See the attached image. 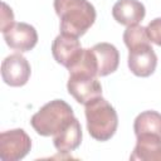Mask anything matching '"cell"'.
<instances>
[{
    "mask_svg": "<svg viewBox=\"0 0 161 161\" xmlns=\"http://www.w3.org/2000/svg\"><path fill=\"white\" fill-rule=\"evenodd\" d=\"M60 19V33L79 38L96 20V9L88 0H54Z\"/></svg>",
    "mask_w": 161,
    "mask_h": 161,
    "instance_id": "cell-1",
    "label": "cell"
},
{
    "mask_svg": "<svg viewBox=\"0 0 161 161\" xmlns=\"http://www.w3.org/2000/svg\"><path fill=\"white\" fill-rule=\"evenodd\" d=\"M86 119L89 135L97 141H108L117 131V112L102 96L86 104Z\"/></svg>",
    "mask_w": 161,
    "mask_h": 161,
    "instance_id": "cell-2",
    "label": "cell"
},
{
    "mask_svg": "<svg viewBox=\"0 0 161 161\" xmlns=\"http://www.w3.org/2000/svg\"><path fill=\"white\" fill-rule=\"evenodd\" d=\"M72 107L63 99H54L44 104L30 119L33 128L40 136H54L62 131L72 119Z\"/></svg>",
    "mask_w": 161,
    "mask_h": 161,
    "instance_id": "cell-3",
    "label": "cell"
},
{
    "mask_svg": "<svg viewBox=\"0 0 161 161\" xmlns=\"http://www.w3.org/2000/svg\"><path fill=\"white\" fill-rule=\"evenodd\" d=\"M31 148V140L21 128L4 131L0 135V158L18 161L25 157Z\"/></svg>",
    "mask_w": 161,
    "mask_h": 161,
    "instance_id": "cell-4",
    "label": "cell"
},
{
    "mask_svg": "<svg viewBox=\"0 0 161 161\" xmlns=\"http://www.w3.org/2000/svg\"><path fill=\"white\" fill-rule=\"evenodd\" d=\"M67 89L78 103L84 106L92 99L102 96V86L97 77L86 73H69Z\"/></svg>",
    "mask_w": 161,
    "mask_h": 161,
    "instance_id": "cell-5",
    "label": "cell"
},
{
    "mask_svg": "<svg viewBox=\"0 0 161 161\" xmlns=\"http://www.w3.org/2000/svg\"><path fill=\"white\" fill-rule=\"evenodd\" d=\"M30 64L25 57L19 53L8 55L1 63L3 80L10 87H21L30 78Z\"/></svg>",
    "mask_w": 161,
    "mask_h": 161,
    "instance_id": "cell-6",
    "label": "cell"
},
{
    "mask_svg": "<svg viewBox=\"0 0 161 161\" xmlns=\"http://www.w3.org/2000/svg\"><path fill=\"white\" fill-rule=\"evenodd\" d=\"M128 68L137 77H150L157 65V57L150 43L128 49Z\"/></svg>",
    "mask_w": 161,
    "mask_h": 161,
    "instance_id": "cell-7",
    "label": "cell"
},
{
    "mask_svg": "<svg viewBox=\"0 0 161 161\" xmlns=\"http://www.w3.org/2000/svg\"><path fill=\"white\" fill-rule=\"evenodd\" d=\"M82 45L77 36L60 33L52 44V54L57 63L67 69L73 67L82 55Z\"/></svg>",
    "mask_w": 161,
    "mask_h": 161,
    "instance_id": "cell-8",
    "label": "cell"
},
{
    "mask_svg": "<svg viewBox=\"0 0 161 161\" xmlns=\"http://www.w3.org/2000/svg\"><path fill=\"white\" fill-rule=\"evenodd\" d=\"M5 43L14 50L29 52L38 43V33L35 28L26 23H14L3 31Z\"/></svg>",
    "mask_w": 161,
    "mask_h": 161,
    "instance_id": "cell-9",
    "label": "cell"
},
{
    "mask_svg": "<svg viewBox=\"0 0 161 161\" xmlns=\"http://www.w3.org/2000/svg\"><path fill=\"white\" fill-rule=\"evenodd\" d=\"M145 5L138 0H118L112 8L113 19L126 26L137 25L145 18Z\"/></svg>",
    "mask_w": 161,
    "mask_h": 161,
    "instance_id": "cell-10",
    "label": "cell"
},
{
    "mask_svg": "<svg viewBox=\"0 0 161 161\" xmlns=\"http://www.w3.org/2000/svg\"><path fill=\"white\" fill-rule=\"evenodd\" d=\"M137 142L130 160L135 161H161V136L145 133L136 136Z\"/></svg>",
    "mask_w": 161,
    "mask_h": 161,
    "instance_id": "cell-11",
    "label": "cell"
},
{
    "mask_svg": "<svg viewBox=\"0 0 161 161\" xmlns=\"http://www.w3.org/2000/svg\"><path fill=\"white\" fill-rule=\"evenodd\" d=\"M82 142V127L79 121L74 117L62 131L53 136L54 147L60 153L74 151Z\"/></svg>",
    "mask_w": 161,
    "mask_h": 161,
    "instance_id": "cell-12",
    "label": "cell"
},
{
    "mask_svg": "<svg viewBox=\"0 0 161 161\" xmlns=\"http://www.w3.org/2000/svg\"><path fill=\"white\" fill-rule=\"evenodd\" d=\"M96 57L98 77H104L113 73L119 64V53L117 48L109 43H98L92 47Z\"/></svg>",
    "mask_w": 161,
    "mask_h": 161,
    "instance_id": "cell-13",
    "label": "cell"
},
{
    "mask_svg": "<svg viewBox=\"0 0 161 161\" xmlns=\"http://www.w3.org/2000/svg\"><path fill=\"white\" fill-rule=\"evenodd\" d=\"M133 131L136 136L145 133L161 136V113L156 111L141 112L133 122Z\"/></svg>",
    "mask_w": 161,
    "mask_h": 161,
    "instance_id": "cell-14",
    "label": "cell"
},
{
    "mask_svg": "<svg viewBox=\"0 0 161 161\" xmlns=\"http://www.w3.org/2000/svg\"><path fill=\"white\" fill-rule=\"evenodd\" d=\"M123 42L126 44V47L130 49L132 47L143 44V43H150V38L147 34L146 28L141 26V25H131L127 26V29L123 33Z\"/></svg>",
    "mask_w": 161,
    "mask_h": 161,
    "instance_id": "cell-15",
    "label": "cell"
},
{
    "mask_svg": "<svg viewBox=\"0 0 161 161\" xmlns=\"http://www.w3.org/2000/svg\"><path fill=\"white\" fill-rule=\"evenodd\" d=\"M148 38L152 43L161 47V18H156L148 23L146 26Z\"/></svg>",
    "mask_w": 161,
    "mask_h": 161,
    "instance_id": "cell-16",
    "label": "cell"
},
{
    "mask_svg": "<svg viewBox=\"0 0 161 161\" xmlns=\"http://www.w3.org/2000/svg\"><path fill=\"white\" fill-rule=\"evenodd\" d=\"M1 6H3V10H1V31H5L15 21H14V14H13L11 8H9L6 3H3Z\"/></svg>",
    "mask_w": 161,
    "mask_h": 161,
    "instance_id": "cell-17",
    "label": "cell"
}]
</instances>
